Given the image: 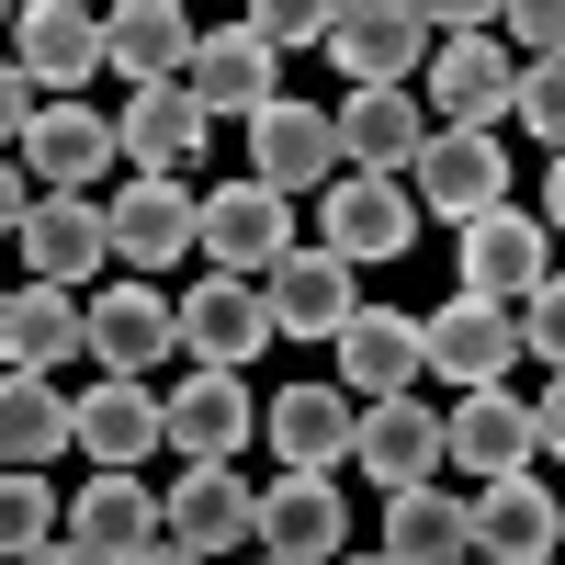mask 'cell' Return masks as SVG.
I'll return each instance as SVG.
<instances>
[{
    "mask_svg": "<svg viewBox=\"0 0 565 565\" xmlns=\"http://www.w3.org/2000/svg\"><path fill=\"white\" fill-rule=\"evenodd\" d=\"M68 452V396H57V373H0V463H57Z\"/></svg>",
    "mask_w": 565,
    "mask_h": 565,
    "instance_id": "1f68e13d",
    "label": "cell"
},
{
    "mask_svg": "<svg viewBox=\"0 0 565 565\" xmlns=\"http://www.w3.org/2000/svg\"><path fill=\"white\" fill-rule=\"evenodd\" d=\"M260 565H271V554H260Z\"/></svg>",
    "mask_w": 565,
    "mask_h": 565,
    "instance_id": "7dc6e473",
    "label": "cell"
},
{
    "mask_svg": "<svg viewBox=\"0 0 565 565\" xmlns=\"http://www.w3.org/2000/svg\"><path fill=\"white\" fill-rule=\"evenodd\" d=\"M12 68L34 79V103H45V90H57V103H79L90 68H103V12H79V0H23Z\"/></svg>",
    "mask_w": 565,
    "mask_h": 565,
    "instance_id": "8fae6325",
    "label": "cell"
},
{
    "mask_svg": "<svg viewBox=\"0 0 565 565\" xmlns=\"http://www.w3.org/2000/svg\"><path fill=\"white\" fill-rule=\"evenodd\" d=\"M249 430H260V396L238 373H193L181 396H159V452H181V463H238Z\"/></svg>",
    "mask_w": 565,
    "mask_h": 565,
    "instance_id": "7c38bea8",
    "label": "cell"
},
{
    "mask_svg": "<svg viewBox=\"0 0 565 565\" xmlns=\"http://www.w3.org/2000/svg\"><path fill=\"white\" fill-rule=\"evenodd\" d=\"M271 68H282L271 45H260L249 23H226V34H193V68H181V90L204 103V125H215V114H249V125H260V114L282 103Z\"/></svg>",
    "mask_w": 565,
    "mask_h": 565,
    "instance_id": "cb8c5ba5",
    "label": "cell"
},
{
    "mask_svg": "<svg viewBox=\"0 0 565 565\" xmlns=\"http://www.w3.org/2000/svg\"><path fill=\"white\" fill-rule=\"evenodd\" d=\"M463 532H476L487 565H543V554L565 543V509L543 498V476H498V487L463 498Z\"/></svg>",
    "mask_w": 565,
    "mask_h": 565,
    "instance_id": "44dd1931",
    "label": "cell"
},
{
    "mask_svg": "<svg viewBox=\"0 0 565 565\" xmlns=\"http://www.w3.org/2000/svg\"><path fill=\"white\" fill-rule=\"evenodd\" d=\"M362 441V407L340 385H282L271 396V452H282V476H340Z\"/></svg>",
    "mask_w": 565,
    "mask_h": 565,
    "instance_id": "d4e9b609",
    "label": "cell"
},
{
    "mask_svg": "<svg viewBox=\"0 0 565 565\" xmlns=\"http://www.w3.org/2000/svg\"><path fill=\"white\" fill-rule=\"evenodd\" d=\"M103 238L125 271H181V249L204 238V193H181V181H125L103 204Z\"/></svg>",
    "mask_w": 565,
    "mask_h": 565,
    "instance_id": "5bb4252c",
    "label": "cell"
},
{
    "mask_svg": "<svg viewBox=\"0 0 565 565\" xmlns=\"http://www.w3.org/2000/svg\"><path fill=\"white\" fill-rule=\"evenodd\" d=\"M12 23H23V12H0V34H12Z\"/></svg>",
    "mask_w": 565,
    "mask_h": 565,
    "instance_id": "ee69618b",
    "label": "cell"
},
{
    "mask_svg": "<svg viewBox=\"0 0 565 565\" xmlns=\"http://www.w3.org/2000/svg\"><path fill=\"white\" fill-rule=\"evenodd\" d=\"M509 362H521V328H509V306H476V295H452L418 317V373H441V385H509Z\"/></svg>",
    "mask_w": 565,
    "mask_h": 565,
    "instance_id": "277c9868",
    "label": "cell"
},
{
    "mask_svg": "<svg viewBox=\"0 0 565 565\" xmlns=\"http://www.w3.org/2000/svg\"><path fill=\"white\" fill-rule=\"evenodd\" d=\"M249 34L271 45V57H306V45H328V0H260Z\"/></svg>",
    "mask_w": 565,
    "mask_h": 565,
    "instance_id": "d590c367",
    "label": "cell"
},
{
    "mask_svg": "<svg viewBox=\"0 0 565 565\" xmlns=\"http://www.w3.org/2000/svg\"><path fill=\"white\" fill-rule=\"evenodd\" d=\"M136 565H193V554H181V543H148V554H136Z\"/></svg>",
    "mask_w": 565,
    "mask_h": 565,
    "instance_id": "7bdbcfd3",
    "label": "cell"
},
{
    "mask_svg": "<svg viewBox=\"0 0 565 565\" xmlns=\"http://www.w3.org/2000/svg\"><path fill=\"white\" fill-rule=\"evenodd\" d=\"M68 362H90V317H79V295H57V282L0 295V373H68Z\"/></svg>",
    "mask_w": 565,
    "mask_h": 565,
    "instance_id": "603a6c76",
    "label": "cell"
},
{
    "mask_svg": "<svg viewBox=\"0 0 565 565\" xmlns=\"http://www.w3.org/2000/svg\"><path fill=\"white\" fill-rule=\"evenodd\" d=\"M463 565H487V554H463Z\"/></svg>",
    "mask_w": 565,
    "mask_h": 565,
    "instance_id": "f6af8a7d",
    "label": "cell"
},
{
    "mask_svg": "<svg viewBox=\"0 0 565 565\" xmlns=\"http://www.w3.org/2000/svg\"><path fill=\"white\" fill-rule=\"evenodd\" d=\"M249 543H260L271 565H340L351 509H340L328 476H271V487H249Z\"/></svg>",
    "mask_w": 565,
    "mask_h": 565,
    "instance_id": "3957f363",
    "label": "cell"
},
{
    "mask_svg": "<svg viewBox=\"0 0 565 565\" xmlns=\"http://www.w3.org/2000/svg\"><path fill=\"white\" fill-rule=\"evenodd\" d=\"M373 565H385V554H373Z\"/></svg>",
    "mask_w": 565,
    "mask_h": 565,
    "instance_id": "bcb514c9",
    "label": "cell"
},
{
    "mask_svg": "<svg viewBox=\"0 0 565 565\" xmlns=\"http://www.w3.org/2000/svg\"><path fill=\"white\" fill-rule=\"evenodd\" d=\"M103 260H114V238H103V193H34V215H23V271H34V282L79 295Z\"/></svg>",
    "mask_w": 565,
    "mask_h": 565,
    "instance_id": "ffe728a7",
    "label": "cell"
},
{
    "mask_svg": "<svg viewBox=\"0 0 565 565\" xmlns=\"http://www.w3.org/2000/svg\"><path fill=\"white\" fill-rule=\"evenodd\" d=\"M204 136H215V125H204V103H193L181 79H148V90L114 114V148L136 159V181H181V170L204 159Z\"/></svg>",
    "mask_w": 565,
    "mask_h": 565,
    "instance_id": "e0dca14e",
    "label": "cell"
},
{
    "mask_svg": "<svg viewBox=\"0 0 565 565\" xmlns=\"http://www.w3.org/2000/svg\"><path fill=\"white\" fill-rule=\"evenodd\" d=\"M114 114H90V103H34L23 125V181H45V193H103V170H114Z\"/></svg>",
    "mask_w": 565,
    "mask_h": 565,
    "instance_id": "9a60e30c",
    "label": "cell"
},
{
    "mask_svg": "<svg viewBox=\"0 0 565 565\" xmlns=\"http://www.w3.org/2000/svg\"><path fill=\"white\" fill-rule=\"evenodd\" d=\"M543 226H565V159L543 170Z\"/></svg>",
    "mask_w": 565,
    "mask_h": 565,
    "instance_id": "60d3db41",
    "label": "cell"
},
{
    "mask_svg": "<svg viewBox=\"0 0 565 565\" xmlns=\"http://www.w3.org/2000/svg\"><path fill=\"white\" fill-rule=\"evenodd\" d=\"M509 114H521V125L543 136V148L565 159V57H532L521 79H509Z\"/></svg>",
    "mask_w": 565,
    "mask_h": 565,
    "instance_id": "836d02e7",
    "label": "cell"
},
{
    "mask_svg": "<svg viewBox=\"0 0 565 565\" xmlns=\"http://www.w3.org/2000/svg\"><path fill=\"white\" fill-rule=\"evenodd\" d=\"M249 181H271L282 204H295V193H328V181H340V136H328V114H317V103H271V114L249 125Z\"/></svg>",
    "mask_w": 565,
    "mask_h": 565,
    "instance_id": "7402d4cb",
    "label": "cell"
},
{
    "mask_svg": "<svg viewBox=\"0 0 565 565\" xmlns=\"http://www.w3.org/2000/svg\"><path fill=\"white\" fill-rule=\"evenodd\" d=\"M532 396H509V385H476V396H452V418H441V463L452 476H532Z\"/></svg>",
    "mask_w": 565,
    "mask_h": 565,
    "instance_id": "9c48e42d",
    "label": "cell"
},
{
    "mask_svg": "<svg viewBox=\"0 0 565 565\" xmlns=\"http://www.w3.org/2000/svg\"><path fill=\"white\" fill-rule=\"evenodd\" d=\"M351 260H328V249H295L260 295H271V340H340V328L362 317V295H351Z\"/></svg>",
    "mask_w": 565,
    "mask_h": 565,
    "instance_id": "4316f807",
    "label": "cell"
},
{
    "mask_svg": "<svg viewBox=\"0 0 565 565\" xmlns=\"http://www.w3.org/2000/svg\"><path fill=\"white\" fill-rule=\"evenodd\" d=\"M463 554H476V532H463V498L441 476L385 498V565H463Z\"/></svg>",
    "mask_w": 565,
    "mask_h": 565,
    "instance_id": "4dcf8cb0",
    "label": "cell"
},
{
    "mask_svg": "<svg viewBox=\"0 0 565 565\" xmlns=\"http://www.w3.org/2000/svg\"><path fill=\"white\" fill-rule=\"evenodd\" d=\"M68 452H90L103 476H136V463L159 452V385H136V373L79 385L68 396Z\"/></svg>",
    "mask_w": 565,
    "mask_h": 565,
    "instance_id": "4fadbf2b",
    "label": "cell"
},
{
    "mask_svg": "<svg viewBox=\"0 0 565 565\" xmlns=\"http://www.w3.org/2000/svg\"><path fill=\"white\" fill-rule=\"evenodd\" d=\"M509 328H521V351H532L543 373H565V271L543 282V295H521V306H509Z\"/></svg>",
    "mask_w": 565,
    "mask_h": 565,
    "instance_id": "e575fe53",
    "label": "cell"
},
{
    "mask_svg": "<svg viewBox=\"0 0 565 565\" xmlns=\"http://www.w3.org/2000/svg\"><path fill=\"white\" fill-rule=\"evenodd\" d=\"M23 125H34V79H23L12 57H0V159L23 148Z\"/></svg>",
    "mask_w": 565,
    "mask_h": 565,
    "instance_id": "74e56055",
    "label": "cell"
},
{
    "mask_svg": "<svg viewBox=\"0 0 565 565\" xmlns=\"http://www.w3.org/2000/svg\"><path fill=\"white\" fill-rule=\"evenodd\" d=\"M226 282H271L282 260H295V204L271 193V181H226V193H204V238H193Z\"/></svg>",
    "mask_w": 565,
    "mask_h": 565,
    "instance_id": "7a4b0ae2",
    "label": "cell"
},
{
    "mask_svg": "<svg viewBox=\"0 0 565 565\" xmlns=\"http://www.w3.org/2000/svg\"><path fill=\"white\" fill-rule=\"evenodd\" d=\"M532 441L565 463V373H543V407H532Z\"/></svg>",
    "mask_w": 565,
    "mask_h": 565,
    "instance_id": "f35d334b",
    "label": "cell"
},
{
    "mask_svg": "<svg viewBox=\"0 0 565 565\" xmlns=\"http://www.w3.org/2000/svg\"><path fill=\"white\" fill-rule=\"evenodd\" d=\"M45 543H57V487L23 476V463H0V565H23Z\"/></svg>",
    "mask_w": 565,
    "mask_h": 565,
    "instance_id": "d6a6232c",
    "label": "cell"
},
{
    "mask_svg": "<svg viewBox=\"0 0 565 565\" xmlns=\"http://www.w3.org/2000/svg\"><path fill=\"white\" fill-rule=\"evenodd\" d=\"M351 463H362L385 498H396V487H430V476H441V407H418V396H373Z\"/></svg>",
    "mask_w": 565,
    "mask_h": 565,
    "instance_id": "484cf974",
    "label": "cell"
},
{
    "mask_svg": "<svg viewBox=\"0 0 565 565\" xmlns=\"http://www.w3.org/2000/svg\"><path fill=\"white\" fill-rule=\"evenodd\" d=\"M509 34L532 45V57H565V0H521V12H498Z\"/></svg>",
    "mask_w": 565,
    "mask_h": 565,
    "instance_id": "8d00e7d4",
    "label": "cell"
},
{
    "mask_svg": "<svg viewBox=\"0 0 565 565\" xmlns=\"http://www.w3.org/2000/svg\"><path fill=\"white\" fill-rule=\"evenodd\" d=\"M317 226H328V260H396L418 238V204H407V181H373V170H340L317 193Z\"/></svg>",
    "mask_w": 565,
    "mask_h": 565,
    "instance_id": "52a82bcc",
    "label": "cell"
},
{
    "mask_svg": "<svg viewBox=\"0 0 565 565\" xmlns=\"http://www.w3.org/2000/svg\"><path fill=\"white\" fill-rule=\"evenodd\" d=\"M23 215H34V181H23V159H0V238H23Z\"/></svg>",
    "mask_w": 565,
    "mask_h": 565,
    "instance_id": "ab89813d",
    "label": "cell"
},
{
    "mask_svg": "<svg viewBox=\"0 0 565 565\" xmlns=\"http://www.w3.org/2000/svg\"><path fill=\"white\" fill-rule=\"evenodd\" d=\"M159 543H181L193 565L238 554L249 543V476H238V463H181L170 498H159Z\"/></svg>",
    "mask_w": 565,
    "mask_h": 565,
    "instance_id": "30bf717a",
    "label": "cell"
},
{
    "mask_svg": "<svg viewBox=\"0 0 565 565\" xmlns=\"http://www.w3.org/2000/svg\"><path fill=\"white\" fill-rule=\"evenodd\" d=\"M509 79H521V68H509L498 34L430 45V103H418V114H430L441 136H487V114H509Z\"/></svg>",
    "mask_w": 565,
    "mask_h": 565,
    "instance_id": "d6986e66",
    "label": "cell"
},
{
    "mask_svg": "<svg viewBox=\"0 0 565 565\" xmlns=\"http://www.w3.org/2000/svg\"><path fill=\"white\" fill-rule=\"evenodd\" d=\"M328 351H340V396H351V407H373V396H418V317L362 306Z\"/></svg>",
    "mask_w": 565,
    "mask_h": 565,
    "instance_id": "83f0119b",
    "label": "cell"
},
{
    "mask_svg": "<svg viewBox=\"0 0 565 565\" xmlns=\"http://www.w3.org/2000/svg\"><path fill=\"white\" fill-rule=\"evenodd\" d=\"M57 543H79L90 565H136L159 543V498L136 487V476H103V463H90V487L57 509Z\"/></svg>",
    "mask_w": 565,
    "mask_h": 565,
    "instance_id": "ac0fdd59",
    "label": "cell"
},
{
    "mask_svg": "<svg viewBox=\"0 0 565 565\" xmlns=\"http://www.w3.org/2000/svg\"><path fill=\"white\" fill-rule=\"evenodd\" d=\"M103 68L114 79H181L193 68V12H181V0H114L103 12Z\"/></svg>",
    "mask_w": 565,
    "mask_h": 565,
    "instance_id": "f1b7e54d",
    "label": "cell"
},
{
    "mask_svg": "<svg viewBox=\"0 0 565 565\" xmlns=\"http://www.w3.org/2000/svg\"><path fill=\"white\" fill-rule=\"evenodd\" d=\"M328 57L351 68V90H407V68H430V23L418 0H351L328 12Z\"/></svg>",
    "mask_w": 565,
    "mask_h": 565,
    "instance_id": "5b68a950",
    "label": "cell"
},
{
    "mask_svg": "<svg viewBox=\"0 0 565 565\" xmlns=\"http://www.w3.org/2000/svg\"><path fill=\"white\" fill-rule=\"evenodd\" d=\"M543 238H554V226H543L532 204H487V215L452 238V295H476V306H521V295H543V282H554Z\"/></svg>",
    "mask_w": 565,
    "mask_h": 565,
    "instance_id": "6da1fadb",
    "label": "cell"
},
{
    "mask_svg": "<svg viewBox=\"0 0 565 565\" xmlns=\"http://www.w3.org/2000/svg\"><path fill=\"white\" fill-rule=\"evenodd\" d=\"M170 306H181V351H193L204 373H249V362L271 351V295H260V282L204 271L193 295H170Z\"/></svg>",
    "mask_w": 565,
    "mask_h": 565,
    "instance_id": "8992f818",
    "label": "cell"
},
{
    "mask_svg": "<svg viewBox=\"0 0 565 565\" xmlns=\"http://www.w3.org/2000/svg\"><path fill=\"white\" fill-rule=\"evenodd\" d=\"M407 181H418L407 204H430V215H452V226H476L487 204H509V148H498V136H441V125H430V148L407 159Z\"/></svg>",
    "mask_w": 565,
    "mask_h": 565,
    "instance_id": "2e32d148",
    "label": "cell"
},
{
    "mask_svg": "<svg viewBox=\"0 0 565 565\" xmlns=\"http://www.w3.org/2000/svg\"><path fill=\"white\" fill-rule=\"evenodd\" d=\"M23 565H90V554H79V543H45V554H23Z\"/></svg>",
    "mask_w": 565,
    "mask_h": 565,
    "instance_id": "b9f144b4",
    "label": "cell"
},
{
    "mask_svg": "<svg viewBox=\"0 0 565 565\" xmlns=\"http://www.w3.org/2000/svg\"><path fill=\"white\" fill-rule=\"evenodd\" d=\"M328 136H340V159H351V170L396 181L418 148H430V114H418V90H351V103L328 114Z\"/></svg>",
    "mask_w": 565,
    "mask_h": 565,
    "instance_id": "f546056e",
    "label": "cell"
},
{
    "mask_svg": "<svg viewBox=\"0 0 565 565\" xmlns=\"http://www.w3.org/2000/svg\"><path fill=\"white\" fill-rule=\"evenodd\" d=\"M79 317H90V362H103V373H136V385L181 351V306L159 295V282H103Z\"/></svg>",
    "mask_w": 565,
    "mask_h": 565,
    "instance_id": "ba28073f",
    "label": "cell"
}]
</instances>
